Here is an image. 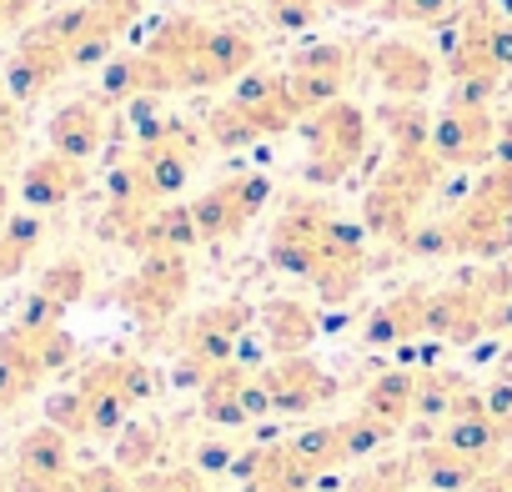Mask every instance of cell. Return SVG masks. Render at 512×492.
I'll use <instances>...</instances> for the list:
<instances>
[{
    "instance_id": "cell-23",
    "label": "cell",
    "mask_w": 512,
    "mask_h": 492,
    "mask_svg": "<svg viewBox=\"0 0 512 492\" xmlns=\"http://www.w3.org/2000/svg\"><path fill=\"white\" fill-rule=\"evenodd\" d=\"M287 447H292V457H297L312 477H322V472H332L337 462H347V452H342V427H337V422H327V427H302Z\"/></svg>"
},
{
    "instance_id": "cell-12",
    "label": "cell",
    "mask_w": 512,
    "mask_h": 492,
    "mask_svg": "<svg viewBox=\"0 0 512 492\" xmlns=\"http://www.w3.org/2000/svg\"><path fill=\"white\" fill-rule=\"evenodd\" d=\"M447 231H452L457 257H507L512 252V211H502L482 196H467L447 216Z\"/></svg>"
},
{
    "instance_id": "cell-37",
    "label": "cell",
    "mask_w": 512,
    "mask_h": 492,
    "mask_svg": "<svg viewBox=\"0 0 512 492\" xmlns=\"http://www.w3.org/2000/svg\"><path fill=\"white\" fill-rule=\"evenodd\" d=\"M6 221H11V191H6V181H0V231H6Z\"/></svg>"
},
{
    "instance_id": "cell-4",
    "label": "cell",
    "mask_w": 512,
    "mask_h": 492,
    "mask_svg": "<svg viewBox=\"0 0 512 492\" xmlns=\"http://www.w3.org/2000/svg\"><path fill=\"white\" fill-rule=\"evenodd\" d=\"M272 201V181L262 171H241V176H226L216 181L211 191H201L191 201V221H196V236L201 241H226V236H241L256 216L267 211Z\"/></svg>"
},
{
    "instance_id": "cell-25",
    "label": "cell",
    "mask_w": 512,
    "mask_h": 492,
    "mask_svg": "<svg viewBox=\"0 0 512 492\" xmlns=\"http://www.w3.org/2000/svg\"><path fill=\"white\" fill-rule=\"evenodd\" d=\"M36 246H41V216H11L0 231V277L21 272Z\"/></svg>"
},
{
    "instance_id": "cell-16",
    "label": "cell",
    "mask_w": 512,
    "mask_h": 492,
    "mask_svg": "<svg viewBox=\"0 0 512 492\" xmlns=\"http://www.w3.org/2000/svg\"><path fill=\"white\" fill-rule=\"evenodd\" d=\"M482 472H487V462L457 452V447L442 442V437L412 452V477H417V487H432V492H467Z\"/></svg>"
},
{
    "instance_id": "cell-27",
    "label": "cell",
    "mask_w": 512,
    "mask_h": 492,
    "mask_svg": "<svg viewBox=\"0 0 512 492\" xmlns=\"http://www.w3.org/2000/svg\"><path fill=\"white\" fill-rule=\"evenodd\" d=\"M457 0H377L372 16L382 21H397V26H442L452 21Z\"/></svg>"
},
{
    "instance_id": "cell-10",
    "label": "cell",
    "mask_w": 512,
    "mask_h": 492,
    "mask_svg": "<svg viewBox=\"0 0 512 492\" xmlns=\"http://www.w3.org/2000/svg\"><path fill=\"white\" fill-rule=\"evenodd\" d=\"M497 146V116L492 106H442L432 121V156L452 171V166H477L492 161Z\"/></svg>"
},
{
    "instance_id": "cell-32",
    "label": "cell",
    "mask_w": 512,
    "mask_h": 492,
    "mask_svg": "<svg viewBox=\"0 0 512 492\" xmlns=\"http://www.w3.org/2000/svg\"><path fill=\"white\" fill-rule=\"evenodd\" d=\"M156 492H211V487L201 482L196 467H176V472H161L156 477Z\"/></svg>"
},
{
    "instance_id": "cell-33",
    "label": "cell",
    "mask_w": 512,
    "mask_h": 492,
    "mask_svg": "<svg viewBox=\"0 0 512 492\" xmlns=\"http://www.w3.org/2000/svg\"><path fill=\"white\" fill-rule=\"evenodd\" d=\"M492 61H497L502 81H512V11L497 21V36H492Z\"/></svg>"
},
{
    "instance_id": "cell-6",
    "label": "cell",
    "mask_w": 512,
    "mask_h": 492,
    "mask_svg": "<svg viewBox=\"0 0 512 492\" xmlns=\"http://www.w3.org/2000/svg\"><path fill=\"white\" fill-rule=\"evenodd\" d=\"M362 66L387 91V101H427L432 86L442 81V61L427 46L407 41V36H377V41H367L362 46Z\"/></svg>"
},
{
    "instance_id": "cell-38",
    "label": "cell",
    "mask_w": 512,
    "mask_h": 492,
    "mask_svg": "<svg viewBox=\"0 0 512 492\" xmlns=\"http://www.w3.org/2000/svg\"><path fill=\"white\" fill-rule=\"evenodd\" d=\"M497 467H502V477H507V492H512V457H502Z\"/></svg>"
},
{
    "instance_id": "cell-34",
    "label": "cell",
    "mask_w": 512,
    "mask_h": 492,
    "mask_svg": "<svg viewBox=\"0 0 512 492\" xmlns=\"http://www.w3.org/2000/svg\"><path fill=\"white\" fill-rule=\"evenodd\" d=\"M36 11V0H0V31H16Z\"/></svg>"
},
{
    "instance_id": "cell-22",
    "label": "cell",
    "mask_w": 512,
    "mask_h": 492,
    "mask_svg": "<svg viewBox=\"0 0 512 492\" xmlns=\"http://www.w3.org/2000/svg\"><path fill=\"white\" fill-rule=\"evenodd\" d=\"M246 377H251V372H246L241 362H226V367H216V372L201 382V412H206V422H216V427H241V422H251L246 407H241Z\"/></svg>"
},
{
    "instance_id": "cell-28",
    "label": "cell",
    "mask_w": 512,
    "mask_h": 492,
    "mask_svg": "<svg viewBox=\"0 0 512 492\" xmlns=\"http://www.w3.org/2000/svg\"><path fill=\"white\" fill-rule=\"evenodd\" d=\"M337 427H342V452H347V462H352V457H372L377 447H387V442L397 437L387 422H377V417H367V412H362V417H347V422H337Z\"/></svg>"
},
{
    "instance_id": "cell-2",
    "label": "cell",
    "mask_w": 512,
    "mask_h": 492,
    "mask_svg": "<svg viewBox=\"0 0 512 492\" xmlns=\"http://www.w3.org/2000/svg\"><path fill=\"white\" fill-rule=\"evenodd\" d=\"M307 146H312V156H307V181H317V186L347 181V176L357 171L362 151H367V116H362V106H352V101L342 96V101L312 111V116H307Z\"/></svg>"
},
{
    "instance_id": "cell-24",
    "label": "cell",
    "mask_w": 512,
    "mask_h": 492,
    "mask_svg": "<svg viewBox=\"0 0 512 492\" xmlns=\"http://www.w3.org/2000/svg\"><path fill=\"white\" fill-rule=\"evenodd\" d=\"M86 282H91L86 262H76V257H61V262H51V267L41 272V287H36V292L66 312V307H76V302L86 297Z\"/></svg>"
},
{
    "instance_id": "cell-14",
    "label": "cell",
    "mask_w": 512,
    "mask_h": 492,
    "mask_svg": "<svg viewBox=\"0 0 512 492\" xmlns=\"http://www.w3.org/2000/svg\"><path fill=\"white\" fill-rule=\"evenodd\" d=\"M81 186H86V166L71 161V156H61V151H46V156H36V161L26 166V176H21V201H26L31 211H56V206H66Z\"/></svg>"
},
{
    "instance_id": "cell-39",
    "label": "cell",
    "mask_w": 512,
    "mask_h": 492,
    "mask_svg": "<svg viewBox=\"0 0 512 492\" xmlns=\"http://www.w3.org/2000/svg\"><path fill=\"white\" fill-rule=\"evenodd\" d=\"M502 272H507V282H512V252H507V257H502Z\"/></svg>"
},
{
    "instance_id": "cell-31",
    "label": "cell",
    "mask_w": 512,
    "mask_h": 492,
    "mask_svg": "<svg viewBox=\"0 0 512 492\" xmlns=\"http://www.w3.org/2000/svg\"><path fill=\"white\" fill-rule=\"evenodd\" d=\"M231 462H236V447H226V442L196 447V472H231Z\"/></svg>"
},
{
    "instance_id": "cell-40",
    "label": "cell",
    "mask_w": 512,
    "mask_h": 492,
    "mask_svg": "<svg viewBox=\"0 0 512 492\" xmlns=\"http://www.w3.org/2000/svg\"><path fill=\"white\" fill-rule=\"evenodd\" d=\"M196 6H221V0H196Z\"/></svg>"
},
{
    "instance_id": "cell-3",
    "label": "cell",
    "mask_w": 512,
    "mask_h": 492,
    "mask_svg": "<svg viewBox=\"0 0 512 492\" xmlns=\"http://www.w3.org/2000/svg\"><path fill=\"white\" fill-rule=\"evenodd\" d=\"M251 327V307L246 302H221V307H206L186 322L181 332V367H176V382H206L216 367L236 362V347Z\"/></svg>"
},
{
    "instance_id": "cell-19",
    "label": "cell",
    "mask_w": 512,
    "mask_h": 492,
    "mask_svg": "<svg viewBox=\"0 0 512 492\" xmlns=\"http://www.w3.org/2000/svg\"><path fill=\"white\" fill-rule=\"evenodd\" d=\"M477 387L462 377V372H422L417 377V407H412V422H427V427H447L457 417V407L472 397Z\"/></svg>"
},
{
    "instance_id": "cell-17",
    "label": "cell",
    "mask_w": 512,
    "mask_h": 492,
    "mask_svg": "<svg viewBox=\"0 0 512 492\" xmlns=\"http://www.w3.org/2000/svg\"><path fill=\"white\" fill-rule=\"evenodd\" d=\"M21 487L26 492H56L71 472H66V432L61 427H41L21 442Z\"/></svg>"
},
{
    "instance_id": "cell-1",
    "label": "cell",
    "mask_w": 512,
    "mask_h": 492,
    "mask_svg": "<svg viewBox=\"0 0 512 492\" xmlns=\"http://www.w3.org/2000/svg\"><path fill=\"white\" fill-rule=\"evenodd\" d=\"M442 161L432 156V151H417V156H392L387 161V171L367 186V196H362V226H367V236H382V241H407L427 216V201H432V191H437V181H442Z\"/></svg>"
},
{
    "instance_id": "cell-30",
    "label": "cell",
    "mask_w": 512,
    "mask_h": 492,
    "mask_svg": "<svg viewBox=\"0 0 512 492\" xmlns=\"http://www.w3.org/2000/svg\"><path fill=\"white\" fill-rule=\"evenodd\" d=\"M46 417H51V427H61L66 437H71V432H91V407H86V392H81V387L56 392V397L46 402Z\"/></svg>"
},
{
    "instance_id": "cell-26",
    "label": "cell",
    "mask_w": 512,
    "mask_h": 492,
    "mask_svg": "<svg viewBox=\"0 0 512 492\" xmlns=\"http://www.w3.org/2000/svg\"><path fill=\"white\" fill-rule=\"evenodd\" d=\"M156 452H161V427H151V422H126V427L116 432V467H121V472L151 467Z\"/></svg>"
},
{
    "instance_id": "cell-5",
    "label": "cell",
    "mask_w": 512,
    "mask_h": 492,
    "mask_svg": "<svg viewBox=\"0 0 512 492\" xmlns=\"http://www.w3.org/2000/svg\"><path fill=\"white\" fill-rule=\"evenodd\" d=\"M256 36L236 21H206L201 26V41H196V56L186 61L181 71V91H216V86H231L241 81L246 71H256Z\"/></svg>"
},
{
    "instance_id": "cell-18",
    "label": "cell",
    "mask_w": 512,
    "mask_h": 492,
    "mask_svg": "<svg viewBox=\"0 0 512 492\" xmlns=\"http://www.w3.org/2000/svg\"><path fill=\"white\" fill-rule=\"evenodd\" d=\"M262 332H267V347L277 357H302L312 342H317V312L307 302H292V297H277L267 312H262Z\"/></svg>"
},
{
    "instance_id": "cell-8",
    "label": "cell",
    "mask_w": 512,
    "mask_h": 492,
    "mask_svg": "<svg viewBox=\"0 0 512 492\" xmlns=\"http://www.w3.org/2000/svg\"><path fill=\"white\" fill-rule=\"evenodd\" d=\"M352 76H357V51L347 41H312L287 61V86H292V96L307 116L342 101Z\"/></svg>"
},
{
    "instance_id": "cell-21",
    "label": "cell",
    "mask_w": 512,
    "mask_h": 492,
    "mask_svg": "<svg viewBox=\"0 0 512 492\" xmlns=\"http://www.w3.org/2000/svg\"><path fill=\"white\" fill-rule=\"evenodd\" d=\"M417 377L422 372H382L367 392H362V412L367 417H377V422H387L392 432L397 427H407L412 422V407H417Z\"/></svg>"
},
{
    "instance_id": "cell-36",
    "label": "cell",
    "mask_w": 512,
    "mask_h": 492,
    "mask_svg": "<svg viewBox=\"0 0 512 492\" xmlns=\"http://www.w3.org/2000/svg\"><path fill=\"white\" fill-rule=\"evenodd\" d=\"M377 0H327V11H372Z\"/></svg>"
},
{
    "instance_id": "cell-35",
    "label": "cell",
    "mask_w": 512,
    "mask_h": 492,
    "mask_svg": "<svg viewBox=\"0 0 512 492\" xmlns=\"http://www.w3.org/2000/svg\"><path fill=\"white\" fill-rule=\"evenodd\" d=\"M467 492H507V477H502V467H487V472H482V477H477Z\"/></svg>"
},
{
    "instance_id": "cell-7",
    "label": "cell",
    "mask_w": 512,
    "mask_h": 492,
    "mask_svg": "<svg viewBox=\"0 0 512 492\" xmlns=\"http://www.w3.org/2000/svg\"><path fill=\"white\" fill-rule=\"evenodd\" d=\"M186 287H191V262H186V252H156V257H141V267L116 287V302H121L141 327H161V322L186 302Z\"/></svg>"
},
{
    "instance_id": "cell-15",
    "label": "cell",
    "mask_w": 512,
    "mask_h": 492,
    "mask_svg": "<svg viewBox=\"0 0 512 492\" xmlns=\"http://www.w3.org/2000/svg\"><path fill=\"white\" fill-rule=\"evenodd\" d=\"M46 136H51V151H61L71 161H91L106 146V106L101 101H66L51 116Z\"/></svg>"
},
{
    "instance_id": "cell-29",
    "label": "cell",
    "mask_w": 512,
    "mask_h": 492,
    "mask_svg": "<svg viewBox=\"0 0 512 492\" xmlns=\"http://www.w3.org/2000/svg\"><path fill=\"white\" fill-rule=\"evenodd\" d=\"M327 11V0H262V16L277 26V31H312Z\"/></svg>"
},
{
    "instance_id": "cell-9",
    "label": "cell",
    "mask_w": 512,
    "mask_h": 492,
    "mask_svg": "<svg viewBox=\"0 0 512 492\" xmlns=\"http://www.w3.org/2000/svg\"><path fill=\"white\" fill-rule=\"evenodd\" d=\"M327 211H332V206H322V201H312V196L287 201V211L277 216L272 241H267V252H272V262H277L282 272H292V277H302V282L317 277V267H322V221H327Z\"/></svg>"
},
{
    "instance_id": "cell-13",
    "label": "cell",
    "mask_w": 512,
    "mask_h": 492,
    "mask_svg": "<svg viewBox=\"0 0 512 492\" xmlns=\"http://www.w3.org/2000/svg\"><path fill=\"white\" fill-rule=\"evenodd\" d=\"M427 307H432V287H407V292L387 297L362 322V342L367 347H397V342L427 337Z\"/></svg>"
},
{
    "instance_id": "cell-11",
    "label": "cell",
    "mask_w": 512,
    "mask_h": 492,
    "mask_svg": "<svg viewBox=\"0 0 512 492\" xmlns=\"http://www.w3.org/2000/svg\"><path fill=\"white\" fill-rule=\"evenodd\" d=\"M262 382L272 392V412H282V417H307V412H317L337 397V377H327L307 352L302 357H277L262 372Z\"/></svg>"
},
{
    "instance_id": "cell-20",
    "label": "cell",
    "mask_w": 512,
    "mask_h": 492,
    "mask_svg": "<svg viewBox=\"0 0 512 492\" xmlns=\"http://www.w3.org/2000/svg\"><path fill=\"white\" fill-rule=\"evenodd\" d=\"M387 141H392V156H417V151H432V121L437 111H427V101H387L377 111Z\"/></svg>"
}]
</instances>
